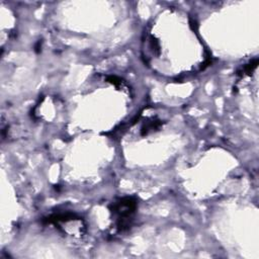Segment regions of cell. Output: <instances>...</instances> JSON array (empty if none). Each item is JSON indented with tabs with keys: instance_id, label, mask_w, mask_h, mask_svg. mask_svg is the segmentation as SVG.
<instances>
[{
	"instance_id": "obj_1",
	"label": "cell",
	"mask_w": 259,
	"mask_h": 259,
	"mask_svg": "<svg viewBox=\"0 0 259 259\" xmlns=\"http://www.w3.org/2000/svg\"><path fill=\"white\" fill-rule=\"evenodd\" d=\"M137 208V201L133 197H123L114 202L111 211L116 219V229L123 232L131 226L133 215Z\"/></svg>"
}]
</instances>
